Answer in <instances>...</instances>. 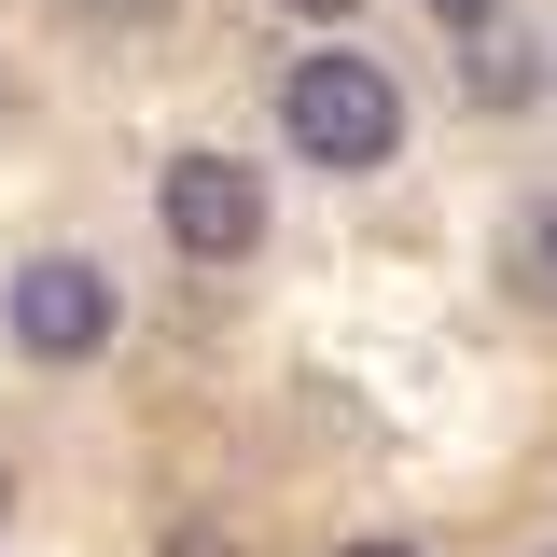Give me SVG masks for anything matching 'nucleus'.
I'll return each instance as SVG.
<instances>
[{
	"label": "nucleus",
	"mask_w": 557,
	"mask_h": 557,
	"mask_svg": "<svg viewBox=\"0 0 557 557\" xmlns=\"http://www.w3.org/2000/svg\"><path fill=\"white\" fill-rule=\"evenodd\" d=\"M0 502H14V474H0Z\"/></svg>",
	"instance_id": "nucleus-9"
},
{
	"label": "nucleus",
	"mask_w": 557,
	"mask_h": 557,
	"mask_svg": "<svg viewBox=\"0 0 557 557\" xmlns=\"http://www.w3.org/2000/svg\"><path fill=\"white\" fill-rule=\"evenodd\" d=\"M278 126H293V153H307V168L362 182V168H391V153H405V84H391V57H362V42H335V57H293V84H278Z\"/></svg>",
	"instance_id": "nucleus-1"
},
{
	"label": "nucleus",
	"mask_w": 557,
	"mask_h": 557,
	"mask_svg": "<svg viewBox=\"0 0 557 557\" xmlns=\"http://www.w3.org/2000/svg\"><path fill=\"white\" fill-rule=\"evenodd\" d=\"M335 557H418V544H335Z\"/></svg>",
	"instance_id": "nucleus-8"
},
{
	"label": "nucleus",
	"mask_w": 557,
	"mask_h": 557,
	"mask_svg": "<svg viewBox=\"0 0 557 557\" xmlns=\"http://www.w3.org/2000/svg\"><path fill=\"white\" fill-rule=\"evenodd\" d=\"M0 335L28 348V362H98V348H112V278L84 265V251L14 265V278H0Z\"/></svg>",
	"instance_id": "nucleus-3"
},
{
	"label": "nucleus",
	"mask_w": 557,
	"mask_h": 557,
	"mask_svg": "<svg viewBox=\"0 0 557 557\" xmlns=\"http://www.w3.org/2000/svg\"><path fill=\"white\" fill-rule=\"evenodd\" d=\"M153 223H168L182 265H251V251H265V182H251L237 153H168Z\"/></svg>",
	"instance_id": "nucleus-2"
},
{
	"label": "nucleus",
	"mask_w": 557,
	"mask_h": 557,
	"mask_svg": "<svg viewBox=\"0 0 557 557\" xmlns=\"http://www.w3.org/2000/svg\"><path fill=\"white\" fill-rule=\"evenodd\" d=\"M432 14H446L460 42H474V28H502V0H432Z\"/></svg>",
	"instance_id": "nucleus-6"
},
{
	"label": "nucleus",
	"mask_w": 557,
	"mask_h": 557,
	"mask_svg": "<svg viewBox=\"0 0 557 557\" xmlns=\"http://www.w3.org/2000/svg\"><path fill=\"white\" fill-rule=\"evenodd\" d=\"M278 14H307V28H335V14H362V0H278Z\"/></svg>",
	"instance_id": "nucleus-7"
},
{
	"label": "nucleus",
	"mask_w": 557,
	"mask_h": 557,
	"mask_svg": "<svg viewBox=\"0 0 557 557\" xmlns=\"http://www.w3.org/2000/svg\"><path fill=\"white\" fill-rule=\"evenodd\" d=\"M530 278H544V293H557V196L530 209Z\"/></svg>",
	"instance_id": "nucleus-5"
},
{
	"label": "nucleus",
	"mask_w": 557,
	"mask_h": 557,
	"mask_svg": "<svg viewBox=\"0 0 557 557\" xmlns=\"http://www.w3.org/2000/svg\"><path fill=\"white\" fill-rule=\"evenodd\" d=\"M460 70H474V98H487V112H516V98L544 84V70H530V42H516V28H474V57H460Z\"/></svg>",
	"instance_id": "nucleus-4"
}]
</instances>
